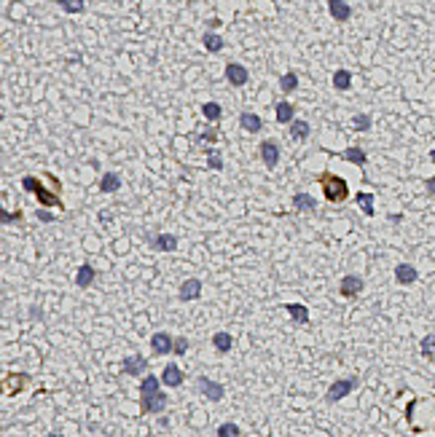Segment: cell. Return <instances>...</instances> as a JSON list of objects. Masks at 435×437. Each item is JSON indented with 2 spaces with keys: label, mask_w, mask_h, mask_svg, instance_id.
Here are the masks:
<instances>
[{
  "label": "cell",
  "mask_w": 435,
  "mask_h": 437,
  "mask_svg": "<svg viewBox=\"0 0 435 437\" xmlns=\"http://www.w3.org/2000/svg\"><path fill=\"white\" fill-rule=\"evenodd\" d=\"M145 368H148V360L143 354H132V357L121 360V373H126V375H143Z\"/></svg>",
  "instance_id": "obj_7"
},
{
  "label": "cell",
  "mask_w": 435,
  "mask_h": 437,
  "mask_svg": "<svg viewBox=\"0 0 435 437\" xmlns=\"http://www.w3.org/2000/svg\"><path fill=\"white\" fill-rule=\"evenodd\" d=\"M204 49L213 51V54L220 51V49H223V38H220V35H215V32H207V35H204Z\"/></svg>",
  "instance_id": "obj_26"
},
{
  "label": "cell",
  "mask_w": 435,
  "mask_h": 437,
  "mask_svg": "<svg viewBox=\"0 0 435 437\" xmlns=\"http://www.w3.org/2000/svg\"><path fill=\"white\" fill-rule=\"evenodd\" d=\"M226 78H229L231 86H244V84H248V78H250V73H248V70H244L242 65L229 62V65H226Z\"/></svg>",
  "instance_id": "obj_10"
},
{
  "label": "cell",
  "mask_w": 435,
  "mask_h": 437,
  "mask_svg": "<svg viewBox=\"0 0 435 437\" xmlns=\"http://www.w3.org/2000/svg\"><path fill=\"white\" fill-rule=\"evenodd\" d=\"M183 370L178 368V365H164V373H161V381L164 386H183Z\"/></svg>",
  "instance_id": "obj_13"
},
{
  "label": "cell",
  "mask_w": 435,
  "mask_h": 437,
  "mask_svg": "<svg viewBox=\"0 0 435 437\" xmlns=\"http://www.w3.org/2000/svg\"><path fill=\"white\" fill-rule=\"evenodd\" d=\"M22 188L38 196L41 207H62V202L56 198V193H49V191H46V188H43L38 180H35V177H25V180H22Z\"/></svg>",
  "instance_id": "obj_2"
},
{
  "label": "cell",
  "mask_w": 435,
  "mask_h": 437,
  "mask_svg": "<svg viewBox=\"0 0 435 437\" xmlns=\"http://www.w3.org/2000/svg\"><path fill=\"white\" fill-rule=\"evenodd\" d=\"M328 11H331V16L336 22H347L352 16V8L344 3V0H331V3H328Z\"/></svg>",
  "instance_id": "obj_14"
},
{
  "label": "cell",
  "mask_w": 435,
  "mask_h": 437,
  "mask_svg": "<svg viewBox=\"0 0 435 437\" xmlns=\"http://www.w3.org/2000/svg\"><path fill=\"white\" fill-rule=\"evenodd\" d=\"M22 215L19 212H14V215H8V212H3V223H11V220H19Z\"/></svg>",
  "instance_id": "obj_37"
},
{
  "label": "cell",
  "mask_w": 435,
  "mask_h": 437,
  "mask_svg": "<svg viewBox=\"0 0 435 437\" xmlns=\"http://www.w3.org/2000/svg\"><path fill=\"white\" fill-rule=\"evenodd\" d=\"M320 183H323V188H325V196H328V202H336V204H342L344 198L349 196V191H347V183L342 180V177H336V174H320Z\"/></svg>",
  "instance_id": "obj_1"
},
{
  "label": "cell",
  "mask_w": 435,
  "mask_h": 437,
  "mask_svg": "<svg viewBox=\"0 0 435 437\" xmlns=\"http://www.w3.org/2000/svg\"><path fill=\"white\" fill-rule=\"evenodd\" d=\"M333 86H336L338 91H347V89L352 86V73H349V70H336V75H333Z\"/></svg>",
  "instance_id": "obj_23"
},
{
  "label": "cell",
  "mask_w": 435,
  "mask_h": 437,
  "mask_svg": "<svg viewBox=\"0 0 435 437\" xmlns=\"http://www.w3.org/2000/svg\"><path fill=\"white\" fill-rule=\"evenodd\" d=\"M355 386H357V379H338V381L331 384V389H328L325 400H328V403H338V400H344Z\"/></svg>",
  "instance_id": "obj_4"
},
{
  "label": "cell",
  "mask_w": 435,
  "mask_h": 437,
  "mask_svg": "<svg viewBox=\"0 0 435 437\" xmlns=\"http://www.w3.org/2000/svg\"><path fill=\"white\" fill-rule=\"evenodd\" d=\"M342 158L349 161V164H357V167H366V161H368L366 150H360V148H347V150L342 153Z\"/></svg>",
  "instance_id": "obj_21"
},
{
  "label": "cell",
  "mask_w": 435,
  "mask_h": 437,
  "mask_svg": "<svg viewBox=\"0 0 435 437\" xmlns=\"http://www.w3.org/2000/svg\"><path fill=\"white\" fill-rule=\"evenodd\" d=\"M35 215H38V220H43V223H54V215H51V212H46V209H38Z\"/></svg>",
  "instance_id": "obj_35"
},
{
  "label": "cell",
  "mask_w": 435,
  "mask_h": 437,
  "mask_svg": "<svg viewBox=\"0 0 435 437\" xmlns=\"http://www.w3.org/2000/svg\"><path fill=\"white\" fill-rule=\"evenodd\" d=\"M218 437H239V427H237V424H231V421L220 424V427H218Z\"/></svg>",
  "instance_id": "obj_30"
},
{
  "label": "cell",
  "mask_w": 435,
  "mask_h": 437,
  "mask_svg": "<svg viewBox=\"0 0 435 437\" xmlns=\"http://www.w3.org/2000/svg\"><path fill=\"white\" fill-rule=\"evenodd\" d=\"M296 86H298V75L296 73H285V75L279 78V89L285 91V94H290Z\"/></svg>",
  "instance_id": "obj_27"
},
{
  "label": "cell",
  "mask_w": 435,
  "mask_h": 437,
  "mask_svg": "<svg viewBox=\"0 0 435 437\" xmlns=\"http://www.w3.org/2000/svg\"><path fill=\"white\" fill-rule=\"evenodd\" d=\"M432 351H435V335H427L425 341H422V354H425V357H432Z\"/></svg>",
  "instance_id": "obj_33"
},
{
  "label": "cell",
  "mask_w": 435,
  "mask_h": 437,
  "mask_svg": "<svg viewBox=\"0 0 435 437\" xmlns=\"http://www.w3.org/2000/svg\"><path fill=\"white\" fill-rule=\"evenodd\" d=\"M210 169H223V161L215 156V153H210Z\"/></svg>",
  "instance_id": "obj_36"
},
{
  "label": "cell",
  "mask_w": 435,
  "mask_h": 437,
  "mask_svg": "<svg viewBox=\"0 0 435 437\" xmlns=\"http://www.w3.org/2000/svg\"><path fill=\"white\" fill-rule=\"evenodd\" d=\"M202 295V279H185L180 285V301H196Z\"/></svg>",
  "instance_id": "obj_12"
},
{
  "label": "cell",
  "mask_w": 435,
  "mask_h": 437,
  "mask_svg": "<svg viewBox=\"0 0 435 437\" xmlns=\"http://www.w3.org/2000/svg\"><path fill=\"white\" fill-rule=\"evenodd\" d=\"M417 276H419V274H417V268H414V266H408V263H401V266L395 268V279L401 282V285H414Z\"/></svg>",
  "instance_id": "obj_16"
},
{
  "label": "cell",
  "mask_w": 435,
  "mask_h": 437,
  "mask_svg": "<svg viewBox=\"0 0 435 437\" xmlns=\"http://www.w3.org/2000/svg\"><path fill=\"white\" fill-rule=\"evenodd\" d=\"M150 247H154V250H164V252H175L178 250V236L156 233V236H150Z\"/></svg>",
  "instance_id": "obj_11"
},
{
  "label": "cell",
  "mask_w": 435,
  "mask_h": 437,
  "mask_svg": "<svg viewBox=\"0 0 435 437\" xmlns=\"http://www.w3.org/2000/svg\"><path fill=\"white\" fill-rule=\"evenodd\" d=\"M427 191L435 196V177H430V180H427Z\"/></svg>",
  "instance_id": "obj_39"
},
{
  "label": "cell",
  "mask_w": 435,
  "mask_h": 437,
  "mask_svg": "<svg viewBox=\"0 0 435 437\" xmlns=\"http://www.w3.org/2000/svg\"><path fill=\"white\" fill-rule=\"evenodd\" d=\"M285 311L293 316V322H298V325L309 322V309L304 303H285Z\"/></svg>",
  "instance_id": "obj_15"
},
{
  "label": "cell",
  "mask_w": 435,
  "mask_h": 437,
  "mask_svg": "<svg viewBox=\"0 0 435 437\" xmlns=\"http://www.w3.org/2000/svg\"><path fill=\"white\" fill-rule=\"evenodd\" d=\"M202 140H204V143H213V140H215V132H204Z\"/></svg>",
  "instance_id": "obj_38"
},
{
  "label": "cell",
  "mask_w": 435,
  "mask_h": 437,
  "mask_svg": "<svg viewBox=\"0 0 435 437\" xmlns=\"http://www.w3.org/2000/svg\"><path fill=\"white\" fill-rule=\"evenodd\" d=\"M239 124H242L244 132H250V134H255V132H261V129H263V121L255 113H242L239 115Z\"/></svg>",
  "instance_id": "obj_18"
},
{
  "label": "cell",
  "mask_w": 435,
  "mask_h": 437,
  "mask_svg": "<svg viewBox=\"0 0 435 437\" xmlns=\"http://www.w3.org/2000/svg\"><path fill=\"white\" fill-rule=\"evenodd\" d=\"M202 113H204L207 121H218L223 110H220V105H218V102H204V105H202Z\"/></svg>",
  "instance_id": "obj_28"
},
{
  "label": "cell",
  "mask_w": 435,
  "mask_h": 437,
  "mask_svg": "<svg viewBox=\"0 0 435 437\" xmlns=\"http://www.w3.org/2000/svg\"><path fill=\"white\" fill-rule=\"evenodd\" d=\"M119 188H121V177L116 172H105L102 174V180H100V191L102 193H113V191H119Z\"/></svg>",
  "instance_id": "obj_19"
},
{
  "label": "cell",
  "mask_w": 435,
  "mask_h": 437,
  "mask_svg": "<svg viewBox=\"0 0 435 437\" xmlns=\"http://www.w3.org/2000/svg\"><path fill=\"white\" fill-rule=\"evenodd\" d=\"M290 134H293V140H307L309 137V121H293Z\"/></svg>",
  "instance_id": "obj_25"
},
{
  "label": "cell",
  "mask_w": 435,
  "mask_h": 437,
  "mask_svg": "<svg viewBox=\"0 0 435 437\" xmlns=\"http://www.w3.org/2000/svg\"><path fill=\"white\" fill-rule=\"evenodd\" d=\"M94 276H97V271H94V266H89V263H84L78 268V274H75V285L81 287V290H86L91 282H94Z\"/></svg>",
  "instance_id": "obj_17"
},
{
  "label": "cell",
  "mask_w": 435,
  "mask_h": 437,
  "mask_svg": "<svg viewBox=\"0 0 435 437\" xmlns=\"http://www.w3.org/2000/svg\"><path fill=\"white\" fill-rule=\"evenodd\" d=\"M338 292H342L344 298H355V295L363 292V279L357 274H347L342 282H338Z\"/></svg>",
  "instance_id": "obj_8"
},
{
  "label": "cell",
  "mask_w": 435,
  "mask_h": 437,
  "mask_svg": "<svg viewBox=\"0 0 435 437\" xmlns=\"http://www.w3.org/2000/svg\"><path fill=\"white\" fill-rule=\"evenodd\" d=\"M277 121L279 124H293V105L290 102H277Z\"/></svg>",
  "instance_id": "obj_24"
},
{
  "label": "cell",
  "mask_w": 435,
  "mask_h": 437,
  "mask_svg": "<svg viewBox=\"0 0 435 437\" xmlns=\"http://www.w3.org/2000/svg\"><path fill=\"white\" fill-rule=\"evenodd\" d=\"M213 346H215V351H218V354H229V351H231V346H234V338H231L229 333H223V330H220V333H215V335H213Z\"/></svg>",
  "instance_id": "obj_20"
},
{
  "label": "cell",
  "mask_w": 435,
  "mask_h": 437,
  "mask_svg": "<svg viewBox=\"0 0 435 437\" xmlns=\"http://www.w3.org/2000/svg\"><path fill=\"white\" fill-rule=\"evenodd\" d=\"M357 202L363 204V212H366V215L371 217V215H373V196H371V193H357Z\"/></svg>",
  "instance_id": "obj_31"
},
{
  "label": "cell",
  "mask_w": 435,
  "mask_h": 437,
  "mask_svg": "<svg viewBox=\"0 0 435 437\" xmlns=\"http://www.w3.org/2000/svg\"><path fill=\"white\" fill-rule=\"evenodd\" d=\"M196 386H199V392H202V394L210 400V403H220L223 394H226L223 384H218V381H213V379H207V375H199V379H196Z\"/></svg>",
  "instance_id": "obj_3"
},
{
  "label": "cell",
  "mask_w": 435,
  "mask_h": 437,
  "mask_svg": "<svg viewBox=\"0 0 435 437\" xmlns=\"http://www.w3.org/2000/svg\"><path fill=\"white\" fill-rule=\"evenodd\" d=\"M261 158H263V164L269 169H274L279 164V145L272 143V140H263L261 143Z\"/></svg>",
  "instance_id": "obj_9"
},
{
  "label": "cell",
  "mask_w": 435,
  "mask_h": 437,
  "mask_svg": "<svg viewBox=\"0 0 435 437\" xmlns=\"http://www.w3.org/2000/svg\"><path fill=\"white\" fill-rule=\"evenodd\" d=\"M150 349H154L156 357H164V354H172L175 351V338L169 333H164V330H159V333L150 335Z\"/></svg>",
  "instance_id": "obj_6"
},
{
  "label": "cell",
  "mask_w": 435,
  "mask_h": 437,
  "mask_svg": "<svg viewBox=\"0 0 435 437\" xmlns=\"http://www.w3.org/2000/svg\"><path fill=\"white\" fill-rule=\"evenodd\" d=\"M143 400H140V410L143 413H161L164 408H167V394L161 392H150V394H140Z\"/></svg>",
  "instance_id": "obj_5"
},
{
  "label": "cell",
  "mask_w": 435,
  "mask_h": 437,
  "mask_svg": "<svg viewBox=\"0 0 435 437\" xmlns=\"http://www.w3.org/2000/svg\"><path fill=\"white\" fill-rule=\"evenodd\" d=\"M430 161H432V164H435V150H432V153H430Z\"/></svg>",
  "instance_id": "obj_40"
},
{
  "label": "cell",
  "mask_w": 435,
  "mask_h": 437,
  "mask_svg": "<svg viewBox=\"0 0 435 437\" xmlns=\"http://www.w3.org/2000/svg\"><path fill=\"white\" fill-rule=\"evenodd\" d=\"M355 129H357V132H368V129H371V115H366V113L355 115Z\"/></svg>",
  "instance_id": "obj_32"
},
{
  "label": "cell",
  "mask_w": 435,
  "mask_h": 437,
  "mask_svg": "<svg viewBox=\"0 0 435 437\" xmlns=\"http://www.w3.org/2000/svg\"><path fill=\"white\" fill-rule=\"evenodd\" d=\"M60 6L67 14H81L84 11V0H60Z\"/></svg>",
  "instance_id": "obj_29"
},
{
  "label": "cell",
  "mask_w": 435,
  "mask_h": 437,
  "mask_svg": "<svg viewBox=\"0 0 435 437\" xmlns=\"http://www.w3.org/2000/svg\"><path fill=\"white\" fill-rule=\"evenodd\" d=\"M185 351H188V338H185V335H183V338H175V351H172V354L183 357Z\"/></svg>",
  "instance_id": "obj_34"
},
{
  "label": "cell",
  "mask_w": 435,
  "mask_h": 437,
  "mask_svg": "<svg viewBox=\"0 0 435 437\" xmlns=\"http://www.w3.org/2000/svg\"><path fill=\"white\" fill-rule=\"evenodd\" d=\"M293 207L301 209V212H312L317 207V202H314V196H309V193H296V196H293Z\"/></svg>",
  "instance_id": "obj_22"
}]
</instances>
